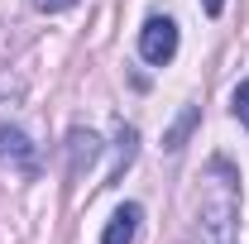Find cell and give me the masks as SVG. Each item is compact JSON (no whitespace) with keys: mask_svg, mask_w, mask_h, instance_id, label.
Segmentation results:
<instances>
[{"mask_svg":"<svg viewBox=\"0 0 249 244\" xmlns=\"http://www.w3.org/2000/svg\"><path fill=\"white\" fill-rule=\"evenodd\" d=\"M0 168L15 173V177H34L38 173V149L29 144V134L15 129V124H0Z\"/></svg>","mask_w":249,"mask_h":244,"instance_id":"cell-3","label":"cell"},{"mask_svg":"<svg viewBox=\"0 0 249 244\" xmlns=\"http://www.w3.org/2000/svg\"><path fill=\"white\" fill-rule=\"evenodd\" d=\"M139 206H134V201H124L120 211L110 215V225H106V230H101V244H134V230H139Z\"/></svg>","mask_w":249,"mask_h":244,"instance_id":"cell-5","label":"cell"},{"mask_svg":"<svg viewBox=\"0 0 249 244\" xmlns=\"http://www.w3.org/2000/svg\"><path fill=\"white\" fill-rule=\"evenodd\" d=\"M67 153H72L67 173H72V177H82V168H91L96 158H101V139H96L91 129H72V134H67Z\"/></svg>","mask_w":249,"mask_h":244,"instance_id":"cell-4","label":"cell"},{"mask_svg":"<svg viewBox=\"0 0 249 244\" xmlns=\"http://www.w3.org/2000/svg\"><path fill=\"white\" fill-rule=\"evenodd\" d=\"M115 144H120V149H115V177H120L124 168L134 163V153H139V134H134L129 124H120V134H115Z\"/></svg>","mask_w":249,"mask_h":244,"instance_id":"cell-6","label":"cell"},{"mask_svg":"<svg viewBox=\"0 0 249 244\" xmlns=\"http://www.w3.org/2000/svg\"><path fill=\"white\" fill-rule=\"evenodd\" d=\"M196 230H201V244H240V173L220 153L201 168Z\"/></svg>","mask_w":249,"mask_h":244,"instance_id":"cell-1","label":"cell"},{"mask_svg":"<svg viewBox=\"0 0 249 244\" xmlns=\"http://www.w3.org/2000/svg\"><path fill=\"white\" fill-rule=\"evenodd\" d=\"M230 110H235V120L249 129V77L240 82V87H235V96H230Z\"/></svg>","mask_w":249,"mask_h":244,"instance_id":"cell-7","label":"cell"},{"mask_svg":"<svg viewBox=\"0 0 249 244\" xmlns=\"http://www.w3.org/2000/svg\"><path fill=\"white\" fill-rule=\"evenodd\" d=\"M139 58L154 62V67L178 58V24L168 15H149L144 19V29H139Z\"/></svg>","mask_w":249,"mask_h":244,"instance_id":"cell-2","label":"cell"},{"mask_svg":"<svg viewBox=\"0 0 249 244\" xmlns=\"http://www.w3.org/2000/svg\"><path fill=\"white\" fill-rule=\"evenodd\" d=\"M201 10H206V15H211V19H216L220 10H225V0H201Z\"/></svg>","mask_w":249,"mask_h":244,"instance_id":"cell-10","label":"cell"},{"mask_svg":"<svg viewBox=\"0 0 249 244\" xmlns=\"http://www.w3.org/2000/svg\"><path fill=\"white\" fill-rule=\"evenodd\" d=\"M192 124H196V110H187L182 120H178V129L168 134V149H182V139H187V129H192Z\"/></svg>","mask_w":249,"mask_h":244,"instance_id":"cell-8","label":"cell"},{"mask_svg":"<svg viewBox=\"0 0 249 244\" xmlns=\"http://www.w3.org/2000/svg\"><path fill=\"white\" fill-rule=\"evenodd\" d=\"M34 5H38V10H43V15H58V10H72V5H77V0H34Z\"/></svg>","mask_w":249,"mask_h":244,"instance_id":"cell-9","label":"cell"}]
</instances>
